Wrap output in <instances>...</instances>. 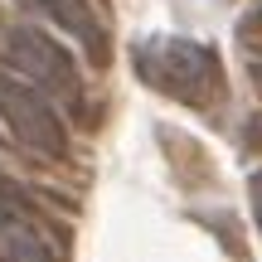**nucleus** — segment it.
Segmentation results:
<instances>
[{"label":"nucleus","instance_id":"f257e3e1","mask_svg":"<svg viewBox=\"0 0 262 262\" xmlns=\"http://www.w3.org/2000/svg\"><path fill=\"white\" fill-rule=\"evenodd\" d=\"M136 73L146 88H156L185 107H214L224 93V68H219L214 49L185 34H160L136 44Z\"/></svg>","mask_w":262,"mask_h":262},{"label":"nucleus","instance_id":"423d86ee","mask_svg":"<svg viewBox=\"0 0 262 262\" xmlns=\"http://www.w3.org/2000/svg\"><path fill=\"white\" fill-rule=\"evenodd\" d=\"M248 146H262V112L248 122Z\"/></svg>","mask_w":262,"mask_h":262},{"label":"nucleus","instance_id":"6e6552de","mask_svg":"<svg viewBox=\"0 0 262 262\" xmlns=\"http://www.w3.org/2000/svg\"><path fill=\"white\" fill-rule=\"evenodd\" d=\"M253 78L262 83V54H253Z\"/></svg>","mask_w":262,"mask_h":262},{"label":"nucleus","instance_id":"0eeeda50","mask_svg":"<svg viewBox=\"0 0 262 262\" xmlns=\"http://www.w3.org/2000/svg\"><path fill=\"white\" fill-rule=\"evenodd\" d=\"M253 204H257V219H262V175L253 180Z\"/></svg>","mask_w":262,"mask_h":262},{"label":"nucleus","instance_id":"f03ea898","mask_svg":"<svg viewBox=\"0 0 262 262\" xmlns=\"http://www.w3.org/2000/svg\"><path fill=\"white\" fill-rule=\"evenodd\" d=\"M0 58L19 73V83L44 93L49 102L83 107V73H78L73 54H68L58 39H49L44 29H34V25L0 29Z\"/></svg>","mask_w":262,"mask_h":262},{"label":"nucleus","instance_id":"39448f33","mask_svg":"<svg viewBox=\"0 0 262 262\" xmlns=\"http://www.w3.org/2000/svg\"><path fill=\"white\" fill-rule=\"evenodd\" d=\"M19 5L34 10V15H44L49 25H58L63 34H73L78 44H88L93 54L107 49V34H102V19H97L93 0H19Z\"/></svg>","mask_w":262,"mask_h":262},{"label":"nucleus","instance_id":"20e7f679","mask_svg":"<svg viewBox=\"0 0 262 262\" xmlns=\"http://www.w3.org/2000/svg\"><path fill=\"white\" fill-rule=\"evenodd\" d=\"M0 262H58L54 238L5 194H0Z\"/></svg>","mask_w":262,"mask_h":262},{"label":"nucleus","instance_id":"7ed1b4c3","mask_svg":"<svg viewBox=\"0 0 262 262\" xmlns=\"http://www.w3.org/2000/svg\"><path fill=\"white\" fill-rule=\"evenodd\" d=\"M0 122H5V131H10L25 150H34V156L58 160V156L68 150V131H63L58 107L49 102L44 93H34L29 83L5 78V73H0Z\"/></svg>","mask_w":262,"mask_h":262}]
</instances>
